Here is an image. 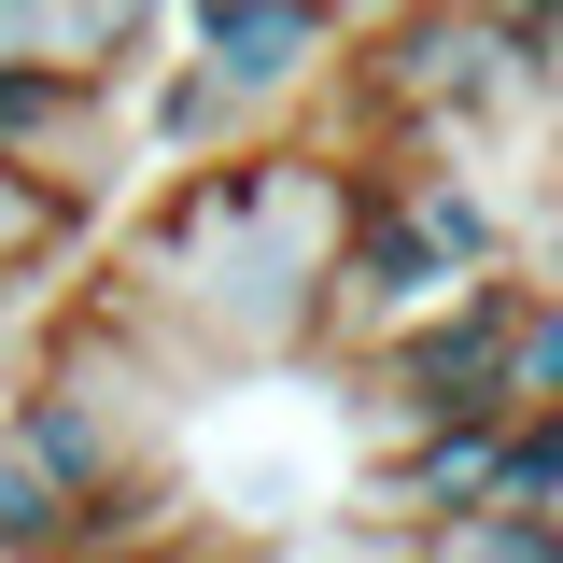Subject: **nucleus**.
<instances>
[{
  "mask_svg": "<svg viewBox=\"0 0 563 563\" xmlns=\"http://www.w3.org/2000/svg\"><path fill=\"white\" fill-rule=\"evenodd\" d=\"M366 155L352 141L254 128L225 155L155 169V198L128 211L113 268L141 282V310L169 324V352L198 380H254V366H310V310H324V254L352 225Z\"/></svg>",
  "mask_w": 563,
  "mask_h": 563,
  "instance_id": "obj_1",
  "label": "nucleus"
},
{
  "mask_svg": "<svg viewBox=\"0 0 563 563\" xmlns=\"http://www.w3.org/2000/svg\"><path fill=\"white\" fill-rule=\"evenodd\" d=\"M507 296H521V254L479 268V282H451V296L409 310L395 339H366V352H352V437L395 451V437H422V422L507 409Z\"/></svg>",
  "mask_w": 563,
  "mask_h": 563,
  "instance_id": "obj_2",
  "label": "nucleus"
},
{
  "mask_svg": "<svg viewBox=\"0 0 563 563\" xmlns=\"http://www.w3.org/2000/svg\"><path fill=\"white\" fill-rule=\"evenodd\" d=\"M451 296V268H437V240L409 225V198H395V169H366L352 184V225L339 254H324V310H310V366H352L366 339H395L409 310H437Z\"/></svg>",
  "mask_w": 563,
  "mask_h": 563,
  "instance_id": "obj_3",
  "label": "nucleus"
},
{
  "mask_svg": "<svg viewBox=\"0 0 563 563\" xmlns=\"http://www.w3.org/2000/svg\"><path fill=\"white\" fill-rule=\"evenodd\" d=\"M169 29H184V57H211L240 85L254 128H296L324 99V70H339V14L324 0H169Z\"/></svg>",
  "mask_w": 563,
  "mask_h": 563,
  "instance_id": "obj_4",
  "label": "nucleus"
},
{
  "mask_svg": "<svg viewBox=\"0 0 563 563\" xmlns=\"http://www.w3.org/2000/svg\"><path fill=\"white\" fill-rule=\"evenodd\" d=\"M0 155L43 169V184H70V198H113V184H128V85L0 70Z\"/></svg>",
  "mask_w": 563,
  "mask_h": 563,
  "instance_id": "obj_5",
  "label": "nucleus"
},
{
  "mask_svg": "<svg viewBox=\"0 0 563 563\" xmlns=\"http://www.w3.org/2000/svg\"><path fill=\"white\" fill-rule=\"evenodd\" d=\"M169 43V0H0V70H85L128 85Z\"/></svg>",
  "mask_w": 563,
  "mask_h": 563,
  "instance_id": "obj_6",
  "label": "nucleus"
},
{
  "mask_svg": "<svg viewBox=\"0 0 563 563\" xmlns=\"http://www.w3.org/2000/svg\"><path fill=\"white\" fill-rule=\"evenodd\" d=\"M128 141L155 155V169H184V155L254 141V113H240V85H225L211 57H141V70H128Z\"/></svg>",
  "mask_w": 563,
  "mask_h": 563,
  "instance_id": "obj_7",
  "label": "nucleus"
},
{
  "mask_svg": "<svg viewBox=\"0 0 563 563\" xmlns=\"http://www.w3.org/2000/svg\"><path fill=\"white\" fill-rule=\"evenodd\" d=\"M395 198H409V225L437 240V268H451V282H479V268L521 254V225L493 211V184H479V169H451V155H395Z\"/></svg>",
  "mask_w": 563,
  "mask_h": 563,
  "instance_id": "obj_8",
  "label": "nucleus"
},
{
  "mask_svg": "<svg viewBox=\"0 0 563 563\" xmlns=\"http://www.w3.org/2000/svg\"><path fill=\"white\" fill-rule=\"evenodd\" d=\"M85 225H99V198H70V184H43V169L0 155V282H57L85 254Z\"/></svg>",
  "mask_w": 563,
  "mask_h": 563,
  "instance_id": "obj_9",
  "label": "nucleus"
},
{
  "mask_svg": "<svg viewBox=\"0 0 563 563\" xmlns=\"http://www.w3.org/2000/svg\"><path fill=\"white\" fill-rule=\"evenodd\" d=\"M507 409H563V282L536 268L507 296Z\"/></svg>",
  "mask_w": 563,
  "mask_h": 563,
  "instance_id": "obj_10",
  "label": "nucleus"
},
{
  "mask_svg": "<svg viewBox=\"0 0 563 563\" xmlns=\"http://www.w3.org/2000/svg\"><path fill=\"white\" fill-rule=\"evenodd\" d=\"M422 563H563V521L550 507H465L422 536Z\"/></svg>",
  "mask_w": 563,
  "mask_h": 563,
  "instance_id": "obj_11",
  "label": "nucleus"
},
{
  "mask_svg": "<svg viewBox=\"0 0 563 563\" xmlns=\"http://www.w3.org/2000/svg\"><path fill=\"white\" fill-rule=\"evenodd\" d=\"M465 14H493V29H521V43H550V29H563V0H465Z\"/></svg>",
  "mask_w": 563,
  "mask_h": 563,
  "instance_id": "obj_12",
  "label": "nucleus"
},
{
  "mask_svg": "<svg viewBox=\"0 0 563 563\" xmlns=\"http://www.w3.org/2000/svg\"><path fill=\"white\" fill-rule=\"evenodd\" d=\"M324 14H339V29H352V14H380V0H324Z\"/></svg>",
  "mask_w": 563,
  "mask_h": 563,
  "instance_id": "obj_13",
  "label": "nucleus"
},
{
  "mask_svg": "<svg viewBox=\"0 0 563 563\" xmlns=\"http://www.w3.org/2000/svg\"><path fill=\"white\" fill-rule=\"evenodd\" d=\"M536 507H550V521H563V465H550V493H536Z\"/></svg>",
  "mask_w": 563,
  "mask_h": 563,
  "instance_id": "obj_14",
  "label": "nucleus"
}]
</instances>
